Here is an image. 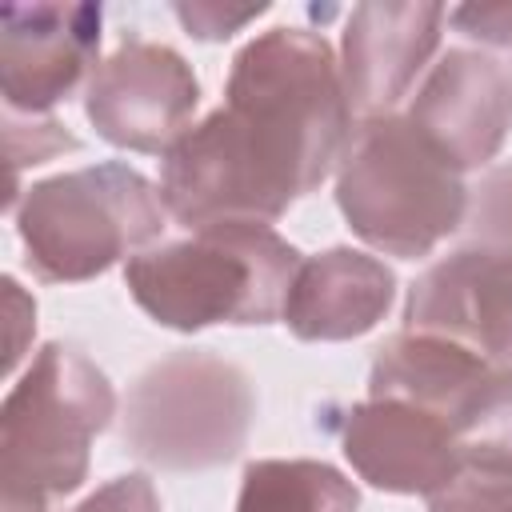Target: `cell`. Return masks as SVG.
Masks as SVG:
<instances>
[{"mask_svg": "<svg viewBox=\"0 0 512 512\" xmlns=\"http://www.w3.org/2000/svg\"><path fill=\"white\" fill-rule=\"evenodd\" d=\"M336 204L376 252L420 260L460 232L468 212L464 172L396 112L368 116L336 164Z\"/></svg>", "mask_w": 512, "mask_h": 512, "instance_id": "277c9868", "label": "cell"}, {"mask_svg": "<svg viewBox=\"0 0 512 512\" xmlns=\"http://www.w3.org/2000/svg\"><path fill=\"white\" fill-rule=\"evenodd\" d=\"M460 444H476V448H488L512 460V364L492 372L488 388L480 392L460 432Z\"/></svg>", "mask_w": 512, "mask_h": 512, "instance_id": "ac0fdd59", "label": "cell"}, {"mask_svg": "<svg viewBox=\"0 0 512 512\" xmlns=\"http://www.w3.org/2000/svg\"><path fill=\"white\" fill-rule=\"evenodd\" d=\"M176 20L184 24L188 36L196 40H228L244 24L268 12V4H216V0H192V4H172Z\"/></svg>", "mask_w": 512, "mask_h": 512, "instance_id": "d6986e66", "label": "cell"}, {"mask_svg": "<svg viewBox=\"0 0 512 512\" xmlns=\"http://www.w3.org/2000/svg\"><path fill=\"white\" fill-rule=\"evenodd\" d=\"M460 172L488 168L512 128V72L472 48H448L404 112Z\"/></svg>", "mask_w": 512, "mask_h": 512, "instance_id": "8fae6325", "label": "cell"}, {"mask_svg": "<svg viewBox=\"0 0 512 512\" xmlns=\"http://www.w3.org/2000/svg\"><path fill=\"white\" fill-rule=\"evenodd\" d=\"M404 332L456 340L496 368L512 364V252L460 244L416 276Z\"/></svg>", "mask_w": 512, "mask_h": 512, "instance_id": "30bf717a", "label": "cell"}, {"mask_svg": "<svg viewBox=\"0 0 512 512\" xmlns=\"http://www.w3.org/2000/svg\"><path fill=\"white\" fill-rule=\"evenodd\" d=\"M104 12L100 4H4L0 8V92L4 112L48 116L96 72Z\"/></svg>", "mask_w": 512, "mask_h": 512, "instance_id": "ba28073f", "label": "cell"}, {"mask_svg": "<svg viewBox=\"0 0 512 512\" xmlns=\"http://www.w3.org/2000/svg\"><path fill=\"white\" fill-rule=\"evenodd\" d=\"M296 272L300 252L272 224H212L132 256L124 284L156 324L200 332L284 320Z\"/></svg>", "mask_w": 512, "mask_h": 512, "instance_id": "7a4b0ae2", "label": "cell"}, {"mask_svg": "<svg viewBox=\"0 0 512 512\" xmlns=\"http://www.w3.org/2000/svg\"><path fill=\"white\" fill-rule=\"evenodd\" d=\"M448 8L412 0H372L356 4L344 24L340 76L348 108L368 120L392 112L400 96L416 84L432 52L440 48Z\"/></svg>", "mask_w": 512, "mask_h": 512, "instance_id": "7c38bea8", "label": "cell"}, {"mask_svg": "<svg viewBox=\"0 0 512 512\" xmlns=\"http://www.w3.org/2000/svg\"><path fill=\"white\" fill-rule=\"evenodd\" d=\"M256 388L216 352L184 348L136 376L124 400V448L168 472L228 464L248 444Z\"/></svg>", "mask_w": 512, "mask_h": 512, "instance_id": "8992f818", "label": "cell"}, {"mask_svg": "<svg viewBox=\"0 0 512 512\" xmlns=\"http://www.w3.org/2000/svg\"><path fill=\"white\" fill-rule=\"evenodd\" d=\"M324 428L360 480L396 496H432L460 464V436L440 416L400 400L328 404Z\"/></svg>", "mask_w": 512, "mask_h": 512, "instance_id": "9c48e42d", "label": "cell"}, {"mask_svg": "<svg viewBox=\"0 0 512 512\" xmlns=\"http://www.w3.org/2000/svg\"><path fill=\"white\" fill-rule=\"evenodd\" d=\"M396 300V276L360 248H324L300 260L284 300V324L296 340H356L372 332Z\"/></svg>", "mask_w": 512, "mask_h": 512, "instance_id": "4fadbf2b", "label": "cell"}, {"mask_svg": "<svg viewBox=\"0 0 512 512\" xmlns=\"http://www.w3.org/2000/svg\"><path fill=\"white\" fill-rule=\"evenodd\" d=\"M16 116H20V112H16ZM76 148H80V140H76L72 132H64V124H60V120H52V116H32V136H28V140L8 136L12 188H16V180H20V168H24V164H44L48 156H56V152H76Z\"/></svg>", "mask_w": 512, "mask_h": 512, "instance_id": "ffe728a7", "label": "cell"}, {"mask_svg": "<svg viewBox=\"0 0 512 512\" xmlns=\"http://www.w3.org/2000/svg\"><path fill=\"white\" fill-rule=\"evenodd\" d=\"M200 80L192 64L152 40H124L88 80L84 112L100 140L128 152L164 156L192 124Z\"/></svg>", "mask_w": 512, "mask_h": 512, "instance_id": "52a82bcc", "label": "cell"}, {"mask_svg": "<svg viewBox=\"0 0 512 512\" xmlns=\"http://www.w3.org/2000/svg\"><path fill=\"white\" fill-rule=\"evenodd\" d=\"M492 372L496 364H488L484 356H476L456 340L428 332H400L376 348V360L368 368V396L424 408L444 424H452L460 436Z\"/></svg>", "mask_w": 512, "mask_h": 512, "instance_id": "5bb4252c", "label": "cell"}, {"mask_svg": "<svg viewBox=\"0 0 512 512\" xmlns=\"http://www.w3.org/2000/svg\"><path fill=\"white\" fill-rule=\"evenodd\" d=\"M428 512H512V460L460 444V464L428 496Z\"/></svg>", "mask_w": 512, "mask_h": 512, "instance_id": "2e32d148", "label": "cell"}, {"mask_svg": "<svg viewBox=\"0 0 512 512\" xmlns=\"http://www.w3.org/2000/svg\"><path fill=\"white\" fill-rule=\"evenodd\" d=\"M464 244L512 252V164L488 168L476 188H468Z\"/></svg>", "mask_w": 512, "mask_h": 512, "instance_id": "e0dca14e", "label": "cell"}, {"mask_svg": "<svg viewBox=\"0 0 512 512\" xmlns=\"http://www.w3.org/2000/svg\"><path fill=\"white\" fill-rule=\"evenodd\" d=\"M108 376L72 344H44L0 404L4 512H44L88 476L92 440L112 424Z\"/></svg>", "mask_w": 512, "mask_h": 512, "instance_id": "3957f363", "label": "cell"}, {"mask_svg": "<svg viewBox=\"0 0 512 512\" xmlns=\"http://www.w3.org/2000/svg\"><path fill=\"white\" fill-rule=\"evenodd\" d=\"M76 512H164V508H160L156 484L140 472H128V476L100 484Z\"/></svg>", "mask_w": 512, "mask_h": 512, "instance_id": "44dd1931", "label": "cell"}, {"mask_svg": "<svg viewBox=\"0 0 512 512\" xmlns=\"http://www.w3.org/2000/svg\"><path fill=\"white\" fill-rule=\"evenodd\" d=\"M448 20L468 40H480L492 48L512 44V4H460L448 12Z\"/></svg>", "mask_w": 512, "mask_h": 512, "instance_id": "7402d4cb", "label": "cell"}, {"mask_svg": "<svg viewBox=\"0 0 512 512\" xmlns=\"http://www.w3.org/2000/svg\"><path fill=\"white\" fill-rule=\"evenodd\" d=\"M16 232L40 280L80 284L132 252L140 256L164 232V200L148 176L104 160L24 188Z\"/></svg>", "mask_w": 512, "mask_h": 512, "instance_id": "5b68a950", "label": "cell"}, {"mask_svg": "<svg viewBox=\"0 0 512 512\" xmlns=\"http://www.w3.org/2000/svg\"><path fill=\"white\" fill-rule=\"evenodd\" d=\"M348 128L332 44L308 28H268L232 56L224 104L160 156L164 212L192 232L272 224L340 164Z\"/></svg>", "mask_w": 512, "mask_h": 512, "instance_id": "6da1fadb", "label": "cell"}, {"mask_svg": "<svg viewBox=\"0 0 512 512\" xmlns=\"http://www.w3.org/2000/svg\"><path fill=\"white\" fill-rule=\"evenodd\" d=\"M236 512H360V492L324 460H252Z\"/></svg>", "mask_w": 512, "mask_h": 512, "instance_id": "9a60e30c", "label": "cell"}]
</instances>
